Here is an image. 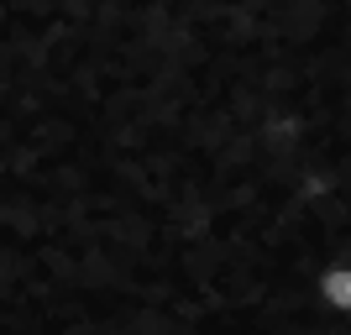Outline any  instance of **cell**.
I'll list each match as a JSON object with an SVG mask.
<instances>
[{"mask_svg":"<svg viewBox=\"0 0 351 335\" xmlns=\"http://www.w3.org/2000/svg\"><path fill=\"white\" fill-rule=\"evenodd\" d=\"M315 299H320L330 314L351 320V262H330L315 273Z\"/></svg>","mask_w":351,"mask_h":335,"instance_id":"6da1fadb","label":"cell"}]
</instances>
